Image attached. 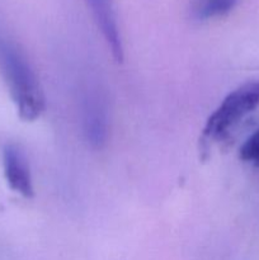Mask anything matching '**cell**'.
Listing matches in <instances>:
<instances>
[{"instance_id":"6da1fadb","label":"cell","mask_w":259,"mask_h":260,"mask_svg":"<svg viewBox=\"0 0 259 260\" xmlns=\"http://www.w3.org/2000/svg\"><path fill=\"white\" fill-rule=\"evenodd\" d=\"M0 69L17 106L19 118L32 122L45 111V96L37 75L14 43L0 38Z\"/></svg>"},{"instance_id":"7a4b0ae2","label":"cell","mask_w":259,"mask_h":260,"mask_svg":"<svg viewBox=\"0 0 259 260\" xmlns=\"http://www.w3.org/2000/svg\"><path fill=\"white\" fill-rule=\"evenodd\" d=\"M259 107V80L248 81L223 98L220 106L208 117L203 127L202 139L218 141Z\"/></svg>"},{"instance_id":"3957f363","label":"cell","mask_w":259,"mask_h":260,"mask_svg":"<svg viewBox=\"0 0 259 260\" xmlns=\"http://www.w3.org/2000/svg\"><path fill=\"white\" fill-rule=\"evenodd\" d=\"M3 168L10 189L24 198L35 196L29 162L17 144H7L3 147Z\"/></svg>"},{"instance_id":"277c9868","label":"cell","mask_w":259,"mask_h":260,"mask_svg":"<svg viewBox=\"0 0 259 260\" xmlns=\"http://www.w3.org/2000/svg\"><path fill=\"white\" fill-rule=\"evenodd\" d=\"M117 62L123 61V46L111 0H85Z\"/></svg>"},{"instance_id":"5b68a950","label":"cell","mask_w":259,"mask_h":260,"mask_svg":"<svg viewBox=\"0 0 259 260\" xmlns=\"http://www.w3.org/2000/svg\"><path fill=\"white\" fill-rule=\"evenodd\" d=\"M239 0H190V17L198 22L216 19L228 15Z\"/></svg>"},{"instance_id":"8992f818","label":"cell","mask_w":259,"mask_h":260,"mask_svg":"<svg viewBox=\"0 0 259 260\" xmlns=\"http://www.w3.org/2000/svg\"><path fill=\"white\" fill-rule=\"evenodd\" d=\"M240 159L259 165V129H256L240 147Z\"/></svg>"}]
</instances>
